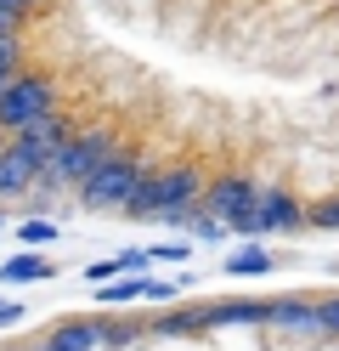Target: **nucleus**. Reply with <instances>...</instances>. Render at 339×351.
<instances>
[{
	"label": "nucleus",
	"instance_id": "12",
	"mask_svg": "<svg viewBox=\"0 0 339 351\" xmlns=\"http://www.w3.org/2000/svg\"><path fill=\"white\" fill-rule=\"evenodd\" d=\"M198 328H210V306H181V312H170V317L147 323V335L175 340V335H198Z\"/></svg>",
	"mask_w": 339,
	"mask_h": 351
},
{
	"label": "nucleus",
	"instance_id": "21",
	"mask_svg": "<svg viewBox=\"0 0 339 351\" xmlns=\"http://www.w3.org/2000/svg\"><path fill=\"white\" fill-rule=\"evenodd\" d=\"M316 312H323V335H339V295L316 300Z\"/></svg>",
	"mask_w": 339,
	"mask_h": 351
},
{
	"label": "nucleus",
	"instance_id": "1",
	"mask_svg": "<svg viewBox=\"0 0 339 351\" xmlns=\"http://www.w3.org/2000/svg\"><path fill=\"white\" fill-rule=\"evenodd\" d=\"M198 199H203V176L192 165H175L164 176H147V182L130 193L125 215H130V221H170L175 210H192Z\"/></svg>",
	"mask_w": 339,
	"mask_h": 351
},
{
	"label": "nucleus",
	"instance_id": "17",
	"mask_svg": "<svg viewBox=\"0 0 339 351\" xmlns=\"http://www.w3.org/2000/svg\"><path fill=\"white\" fill-rule=\"evenodd\" d=\"M17 57H23V40H17V34H6V40H0V91H6V85L17 80Z\"/></svg>",
	"mask_w": 339,
	"mask_h": 351
},
{
	"label": "nucleus",
	"instance_id": "9",
	"mask_svg": "<svg viewBox=\"0 0 339 351\" xmlns=\"http://www.w3.org/2000/svg\"><path fill=\"white\" fill-rule=\"evenodd\" d=\"M34 182H40V165H34L23 147L6 142V153H0V199H12V193H29Z\"/></svg>",
	"mask_w": 339,
	"mask_h": 351
},
{
	"label": "nucleus",
	"instance_id": "5",
	"mask_svg": "<svg viewBox=\"0 0 339 351\" xmlns=\"http://www.w3.org/2000/svg\"><path fill=\"white\" fill-rule=\"evenodd\" d=\"M305 221V210L288 199V193H277V187H260V199H255V210L238 221V232L243 238H271V232H288V227H300Z\"/></svg>",
	"mask_w": 339,
	"mask_h": 351
},
{
	"label": "nucleus",
	"instance_id": "22",
	"mask_svg": "<svg viewBox=\"0 0 339 351\" xmlns=\"http://www.w3.org/2000/svg\"><path fill=\"white\" fill-rule=\"evenodd\" d=\"M153 261H187V250H181V244H164V250H153Z\"/></svg>",
	"mask_w": 339,
	"mask_h": 351
},
{
	"label": "nucleus",
	"instance_id": "13",
	"mask_svg": "<svg viewBox=\"0 0 339 351\" xmlns=\"http://www.w3.org/2000/svg\"><path fill=\"white\" fill-rule=\"evenodd\" d=\"M0 278H6V283H45V278H57V267L34 250V255H12L6 267H0Z\"/></svg>",
	"mask_w": 339,
	"mask_h": 351
},
{
	"label": "nucleus",
	"instance_id": "23",
	"mask_svg": "<svg viewBox=\"0 0 339 351\" xmlns=\"http://www.w3.org/2000/svg\"><path fill=\"white\" fill-rule=\"evenodd\" d=\"M23 317V306H12V300H0V328H6V323H17Z\"/></svg>",
	"mask_w": 339,
	"mask_h": 351
},
{
	"label": "nucleus",
	"instance_id": "7",
	"mask_svg": "<svg viewBox=\"0 0 339 351\" xmlns=\"http://www.w3.org/2000/svg\"><path fill=\"white\" fill-rule=\"evenodd\" d=\"M68 136H74V130H68V119L45 114V119H34V125H23L17 136H12V147H23V153H29V159H34L40 170H45V165H51L57 153L68 147Z\"/></svg>",
	"mask_w": 339,
	"mask_h": 351
},
{
	"label": "nucleus",
	"instance_id": "10",
	"mask_svg": "<svg viewBox=\"0 0 339 351\" xmlns=\"http://www.w3.org/2000/svg\"><path fill=\"white\" fill-rule=\"evenodd\" d=\"M102 346V317H85V323H62L40 351H97Z\"/></svg>",
	"mask_w": 339,
	"mask_h": 351
},
{
	"label": "nucleus",
	"instance_id": "27",
	"mask_svg": "<svg viewBox=\"0 0 339 351\" xmlns=\"http://www.w3.org/2000/svg\"><path fill=\"white\" fill-rule=\"evenodd\" d=\"M0 153H6V142H0Z\"/></svg>",
	"mask_w": 339,
	"mask_h": 351
},
{
	"label": "nucleus",
	"instance_id": "25",
	"mask_svg": "<svg viewBox=\"0 0 339 351\" xmlns=\"http://www.w3.org/2000/svg\"><path fill=\"white\" fill-rule=\"evenodd\" d=\"M29 6H40V0H0V12H17V17L29 12Z\"/></svg>",
	"mask_w": 339,
	"mask_h": 351
},
{
	"label": "nucleus",
	"instance_id": "20",
	"mask_svg": "<svg viewBox=\"0 0 339 351\" xmlns=\"http://www.w3.org/2000/svg\"><path fill=\"white\" fill-rule=\"evenodd\" d=\"M119 272H130V267H125V255H119V261H97L85 278H90V283H108V278H119Z\"/></svg>",
	"mask_w": 339,
	"mask_h": 351
},
{
	"label": "nucleus",
	"instance_id": "16",
	"mask_svg": "<svg viewBox=\"0 0 339 351\" xmlns=\"http://www.w3.org/2000/svg\"><path fill=\"white\" fill-rule=\"evenodd\" d=\"M136 340H147V323H102V346H136Z\"/></svg>",
	"mask_w": 339,
	"mask_h": 351
},
{
	"label": "nucleus",
	"instance_id": "8",
	"mask_svg": "<svg viewBox=\"0 0 339 351\" xmlns=\"http://www.w3.org/2000/svg\"><path fill=\"white\" fill-rule=\"evenodd\" d=\"M266 323L283 328V335H323V312H316L311 295H283V300H266Z\"/></svg>",
	"mask_w": 339,
	"mask_h": 351
},
{
	"label": "nucleus",
	"instance_id": "15",
	"mask_svg": "<svg viewBox=\"0 0 339 351\" xmlns=\"http://www.w3.org/2000/svg\"><path fill=\"white\" fill-rule=\"evenodd\" d=\"M271 267H277V261H271V250H260V244L226 255V272H232V278H260V272H271Z\"/></svg>",
	"mask_w": 339,
	"mask_h": 351
},
{
	"label": "nucleus",
	"instance_id": "11",
	"mask_svg": "<svg viewBox=\"0 0 339 351\" xmlns=\"http://www.w3.org/2000/svg\"><path fill=\"white\" fill-rule=\"evenodd\" d=\"M243 323H266V300H215L210 306V328H243Z\"/></svg>",
	"mask_w": 339,
	"mask_h": 351
},
{
	"label": "nucleus",
	"instance_id": "24",
	"mask_svg": "<svg viewBox=\"0 0 339 351\" xmlns=\"http://www.w3.org/2000/svg\"><path fill=\"white\" fill-rule=\"evenodd\" d=\"M17 23H23L17 12H0V40H6V34H17Z\"/></svg>",
	"mask_w": 339,
	"mask_h": 351
},
{
	"label": "nucleus",
	"instance_id": "18",
	"mask_svg": "<svg viewBox=\"0 0 339 351\" xmlns=\"http://www.w3.org/2000/svg\"><path fill=\"white\" fill-rule=\"evenodd\" d=\"M17 238H23L29 250H40V244H51V238H57V227H51V221H23Z\"/></svg>",
	"mask_w": 339,
	"mask_h": 351
},
{
	"label": "nucleus",
	"instance_id": "14",
	"mask_svg": "<svg viewBox=\"0 0 339 351\" xmlns=\"http://www.w3.org/2000/svg\"><path fill=\"white\" fill-rule=\"evenodd\" d=\"M130 300H147L142 272H119V283H97V306H130Z\"/></svg>",
	"mask_w": 339,
	"mask_h": 351
},
{
	"label": "nucleus",
	"instance_id": "6",
	"mask_svg": "<svg viewBox=\"0 0 339 351\" xmlns=\"http://www.w3.org/2000/svg\"><path fill=\"white\" fill-rule=\"evenodd\" d=\"M255 199H260V187H255V182H243V176H221V182L203 187V210H210L215 221H226L232 232H238L243 215L255 210Z\"/></svg>",
	"mask_w": 339,
	"mask_h": 351
},
{
	"label": "nucleus",
	"instance_id": "3",
	"mask_svg": "<svg viewBox=\"0 0 339 351\" xmlns=\"http://www.w3.org/2000/svg\"><path fill=\"white\" fill-rule=\"evenodd\" d=\"M142 182H147V165L136 159V153H113L97 176H85V182H79L85 187L79 199H85V210H125L130 193L142 187Z\"/></svg>",
	"mask_w": 339,
	"mask_h": 351
},
{
	"label": "nucleus",
	"instance_id": "19",
	"mask_svg": "<svg viewBox=\"0 0 339 351\" xmlns=\"http://www.w3.org/2000/svg\"><path fill=\"white\" fill-rule=\"evenodd\" d=\"M311 227H339V199H323V204H311V215H305Z\"/></svg>",
	"mask_w": 339,
	"mask_h": 351
},
{
	"label": "nucleus",
	"instance_id": "2",
	"mask_svg": "<svg viewBox=\"0 0 339 351\" xmlns=\"http://www.w3.org/2000/svg\"><path fill=\"white\" fill-rule=\"evenodd\" d=\"M113 130H85V136H68V147L57 153L51 165L40 170L34 187H62V182H85V176H97L108 159H113Z\"/></svg>",
	"mask_w": 339,
	"mask_h": 351
},
{
	"label": "nucleus",
	"instance_id": "4",
	"mask_svg": "<svg viewBox=\"0 0 339 351\" xmlns=\"http://www.w3.org/2000/svg\"><path fill=\"white\" fill-rule=\"evenodd\" d=\"M45 114H57V85L45 80V74H17L6 85V97H0V130H12V136H17L23 125H34Z\"/></svg>",
	"mask_w": 339,
	"mask_h": 351
},
{
	"label": "nucleus",
	"instance_id": "26",
	"mask_svg": "<svg viewBox=\"0 0 339 351\" xmlns=\"http://www.w3.org/2000/svg\"><path fill=\"white\" fill-rule=\"evenodd\" d=\"M0 351H23V346H0Z\"/></svg>",
	"mask_w": 339,
	"mask_h": 351
}]
</instances>
